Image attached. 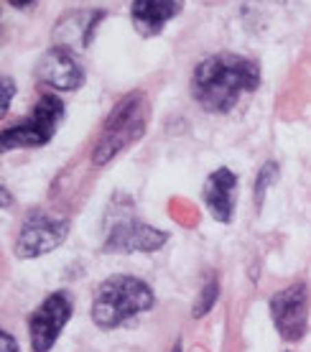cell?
Listing matches in <instances>:
<instances>
[{"label":"cell","instance_id":"obj_17","mask_svg":"<svg viewBox=\"0 0 311 352\" xmlns=\"http://www.w3.org/2000/svg\"><path fill=\"white\" fill-rule=\"evenodd\" d=\"M13 8H28V6H34L36 0H8Z\"/></svg>","mask_w":311,"mask_h":352},{"label":"cell","instance_id":"obj_4","mask_svg":"<svg viewBox=\"0 0 311 352\" xmlns=\"http://www.w3.org/2000/svg\"><path fill=\"white\" fill-rule=\"evenodd\" d=\"M64 120V102L56 95H44L34 105V113L23 123L5 128L0 135L3 151L16 148H38L54 138V133Z\"/></svg>","mask_w":311,"mask_h":352},{"label":"cell","instance_id":"obj_14","mask_svg":"<svg viewBox=\"0 0 311 352\" xmlns=\"http://www.w3.org/2000/svg\"><path fill=\"white\" fill-rule=\"evenodd\" d=\"M278 179V164H273V161H268L266 166L260 168L258 174V182H255V204H263V199H266L268 189H270V184Z\"/></svg>","mask_w":311,"mask_h":352},{"label":"cell","instance_id":"obj_19","mask_svg":"<svg viewBox=\"0 0 311 352\" xmlns=\"http://www.w3.org/2000/svg\"><path fill=\"white\" fill-rule=\"evenodd\" d=\"M174 352H181V347H178V344H176V347H174Z\"/></svg>","mask_w":311,"mask_h":352},{"label":"cell","instance_id":"obj_12","mask_svg":"<svg viewBox=\"0 0 311 352\" xmlns=\"http://www.w3.org/2000/svg\"><path fill=\"white\" fill-rule=\"evenodd\" d=\"M184 8V0H133L130 23L143 38L159 36L171 18H176Z\"/></svg>","mask_w":311,"mask_h":352},{"label":"cell","instance_id":"obj_13","mask_svg":"<svg viewBox=\"0 0 311 352\" xmlns=\"http://www.w3.org/2000/svg\"><path fill=\"white\" fill-rule=\"evenodd\" d=\"M217 296H220V283H217V278H212V281L202 289L199 299H196L194 317L199 319V317H205V314H209V311H212V307H214V301H217Z\"/></svg>","mask_w":311,"mask_h":352},{"label":"cell","instance_id":"obj_16","mask_svg":"<svg viewBox=\"0 0 311 352\" xmlns=\"http://www.w3.org/2000/svg\"><path fill=\"white\" fill-rule=\"evenodd\" d=\"M0 352H21L16 340L10 337V332H3V335H0Z\"/></svg>","mask_w":311,"mask_h":352},{"label":"cell","instance_id":"obj_10","mask_svg":"<svg viewBox=\"0 0 311 352\" xmlns=\"http://www.w3.org/2000/svg\"><path fill=\"white\" fill-rule=\"evenodd\" d=\"M102 21H105V10L100 8L67 10L56 21V26L51 31L54 46H62V49H69V52H74V49H87Z\"/></svg>","mask_w":311,"mask_h":352},{"label":"cell","instance_id":"obj_6","mask_svg":"<svg viewBox=\"0 0 311 352\" xmlns=\"http://www.w3.org/2000/svg\"><path fill=\"white\" fill-rule=\"evenodd\" d=\"M71 319V299L67 291H54L51 296H46L34 314L28 319V337L34 352H49L54 342L64 332L67 322Z\"/></svg>","mask_w":311,"mask_h":352},{"label":"cell","instance_id":"obj_2","mask_svg":"<svg viewBox=\"0 0 311 352\" xmlns=\"http://www.w3.org/2000/svg\"><path fill=\"white\" fill-rule=\"evenodd\" d=\"M153 289L135 276H110L92 296V322L100 329H115L153 307Z\"/></svg>","mask_w":311,"mask_h":352},{"label":"cell","instance_id":"obj_8","mask_svg":"<svg viewBox=\"0 0 311 352\" xmlns=\"http://www.w3.org/2000/svg\"><path fill=\"white\" fill-rule=\"evenodd\" d=\"M36 80L56 92H74L84 82V69L77 62L74 52L62 49V46H51L36 64Z\"/></svg>","mask_w":311,"mask_h":352},{"label":"cell","instance_id":"obj_5","mask_svg":"<svg viewBox=\"0 0 311 352\" xmlns=\"http://www.w3.org/2000/svg\"><path fill=\"white\" fill-rule=\"evenodd\" d=\"M69 235V222L54 217L49 212H34L28 214L16 240L18 258H41L54 253Z\"/></svg>","mask_w":311,"mask_h":352},{"label":"cell","instance_id":"obj_11","mask_svg":"<svg viewBox=\"0 0 311 352\" xmlns=\"http://www.w3.org/2000/svg\"><path fill=\"white\" fill-rule=\"evenodd\" d=\"M235 197H238V176L230 168H217L207 176L202 199L217 222H230L235 214Z\"/></svg>","mask_w":311,"mask_h":352},{"label":"cell","instance_id":"obj_15","mask_svg":"<svg viewBox=\"0 0 311 352\" xmlns=\"http://www.w3.org/2000/svg\"><path fill=\"white\" fill-rule=\"evenodd\" d=\"M3 92H5V100H3V113H8L10 100H13V95H16V85H13V80H10V77H5V80H3Z\"/></svg>","mask_w":311,"mask_h":352},{"label":"cell","instance_id":"obj_18","mask_svg":"<svg viewBox=\"0 0 311 352\" xmlns=\"http://www.w3.org/2000/svg\"><path fill=\"white\" fill-rule=\"evenodd\" d=\"M3 204H5V207L10 204V194H8V189H3Z\"/></svg>","mask_w":311,"mask_h":352},{"label":"cell","instance_id":"obj_1","mask_svg":"<svg viewBox=\"0 0 311 352\" xmlns=\"http://www.w3.org/2000/svg\"><path fill=\"white\" fill-rule=\"evenodd\" d=\"M258 85L260 67L238 54H214L192 74V95L207 113H230Z\"/></svg>","mask_w":311,"mask_h":352},{"label":"cell","instance_id":"obj_7","mask_svg":"<svg viewBox=\"0 0 311 352\" xmlns=\"http://www.w3.org/2000/svg\"><path fill=\"white\" fill-rule=\"evenodd\" d=\"M270 317L286 342H299L309 324V289L303 283H291L281 289L270 299Z\"/></svg>","mask_w":311,"mask_h":352},{"label":"cell","instance_id":"obj_9","mask_svg":"<svg viewBox=\"0 0 311 352\" xmlns=\"http://www.w3.org/2000/svg\"><path fill=\"white\" fill-rule=\"evenodd\" d=\"M169 243V232L138 220H125L110 230L102 250L105 253H156Z\"/></svg>","mask_w":311,"mask_h":352},{"label":"cell","instance_id":"obj_3","mask_svg":"<svg viewBox=\"0 0 311 352\" xmlns=\"http://www.w3.org/2000/svg\"><path fill=\"white\" fill-rule=\"evenodd\" d=\"M148 118H151V105H148V97L143 92H130L128 97H123L113 107V113L107 115L102 135L92 151V164L105 166L117 153H123L133 143L141 141L146 125H148Z\"/></svg>","mask_w":311,"mask_h":352}]
</instances>
